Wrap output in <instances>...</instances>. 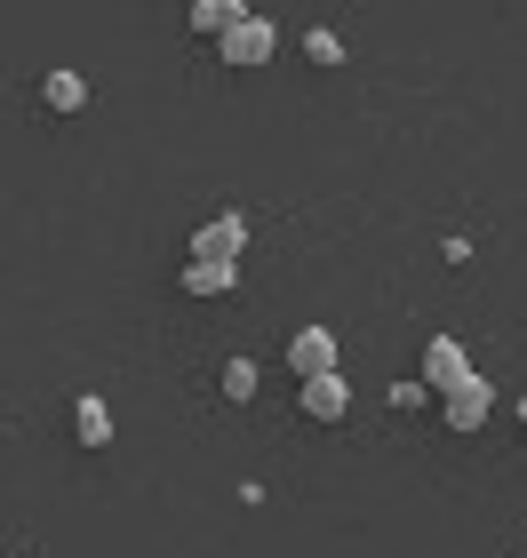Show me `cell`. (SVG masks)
I'll return each mask as SVG.
<instances>
[{"label":"cell","instance_id":"obj_1","mask_svg":"<svg viewBox=\"0 0 527 558\" xmlns=\"http://www.w3.org/2000/svg\"><path fill=\"white\" fill-rule=\"evenodd\" d=\"M272 48H280V33H272V16H256V9H248V16L232 24V33L216 40V57L232 64V72H256V64H272Z\"/></svg>","mask_w":527,"mask_h":558},{"label":"cell","instance_id":"obj_2","mask_svg":"<svg viewBox=\"0 0 527 558\" xmlns=\"http://www.w3.org/2000/svg\"><path fill=\"white\" fill-rule=\"evenodd\" d=\"M471 375H480V367L464 360L456 336H432V343H423V391H432V399H447L456 384H471Z\"/></svg>","mask_w":527,"mask_h":558},{"label":"cell","instance_id":"obj_3","mask_svg":"<svg viewBox=\"0 0 527 558\" xmlns=\"http://www.w3.org/2000/svg\"><path fill=\"white\" fill-rule=\"evenodd\" d=\"M240 247H248V223L224 208V216H208L192 232V264H240Z\"/></svg>","mask_w":527,"mask_h":558},{"label":"cell","instance_id":"obj_4","mask_svg":"<svg viewBox=\"0 0 527 558\" xmlns=\"http://www.w3.org/2000/svg\"><path fill=\"white\" fill-rule=\"evenodd\" d=\"M488 415H495V384H488V375H471V384H456L440 399V423L447 430H480Z\"/></svg>","mask_w":527,"mask_h":558},{"label":"cell","instance_id":"obj_5","mask_svg":"<svg viewBox=\"0 0 527 558\" xmlns=\"http://www.w3.org/2000/svg\"><path fill=\"white\" fill-rule=\"evenodd\" d=\"M288 367H296V384L336 375V327H296V336H288Z\"/></svg>","mask_w":527,"mask_h":558},{"label":"cell","instance_id":"obj_6","mask_svg":"<svg viewBox=\"0 0 527 558\" xmlns=\"http://www.w3.org/2000/svg\"><path fill=\"white\" fill-rule=\"evenodd\" d=\"M296 408H304V423H344V415H351V384H344V367H336V375H312V384L296 391Z\"/></svg>","mask_w":527,"mask_h":558},{"label":"cell","instance_id":"obj_7","mask_svg":"<svg viewBox=\"0 0 527 558\" xmlns=\"http://www.w3.org/2000/svg\"><path fill=\"white\" fill-rule=\"evenodd\" d=\"M248 9H240V0H192V9H184V24H192V33L200 40H224V33H232V24H240Z\"/></svg>","mask_w":527,"mask_h":558},{"label":"cell","instance_id":"obj_8","mask_svg":"<svg viewBox=\"0 0 527 558\" xmlns=\"http://www.w3.org/2000/svg\"><path fill=\"white\" fill-rule=\"evenodd\" d=\"M72 439H81V447H105V439H112V408H105L96 391L72 399Z\"/></svg>","mask_w":527,"mask_h":558},{"label":"cell","instance_id":"obj_9","mask_svg":"<svg viewBox=\"0 0 527 558\" xmlns=\"http://www.w3.org/2000/svg\"><path fill=\"white\" fill-rule=\"evenodd\" d=\"M40 105H48V112H81V105H88V81H81L72 64H57V72L40 81Z\"/></svg>","mask_w":527,"mask_h":558},{"label":"cell","instance_id":"obj_10","mask_svg":"<svg viewBox=\"0 0 527 558\" xmlns=\"http://www.w3.org/2000/svg\"><path fill=\"white\" fill-rule=\"evenodd\" d=\"M216 391L232 399V408H248V399L264 391V367H256V360H240V351H232V360H224V375H216Z\"/></svg>","mask_w":527,"mask_h":558},{"label":"cell","instance_id":"obj_11","mask_svg":"<svg viewBox=\"0 0 527 558\" xmlns=\"http://www.w3.org/2000/svg\"><path fill=\"white\" fill-rule=\"evenodd\" d=\"M240 264H184V295H232Z\"/></svg>","mask_w":527,"mask_h":558},{"label":"cell","instance_id":"obj_12","mask_svg":"<svg viewBox=\"0 0 527 558\" xmlns=\"http://www.w3.org/2000/svg\"><path fill=\"white\" fill-rule=\"evenodd\" d=\"M304 57H312V64H344V40L320 24V33H304Z\"/></svg>","mask_w":527,"mask_h":558},{"label":"cell","instance_id":"obj_13","mask_svg":"<svg viewBox=\"0 0 527 558\" xmlns=\"http://www.w3.org/2000/svg\"><path fill=\"white\" fill-rule=\"evenodd\" d=\"M423 399H432V391H423V375H416V384H392V415H416Z\"/></svg>","mask_w":527,"mask_h":558},{"label":"cell","instance_id":"obj_14","mask_svg":"<svg viewBox=\"0 0 527 558\" xmlns=\"http://www.w3.org/2000/svg\"><path fill=\"white\" fill-rule=\"evenodd\" d=\"M519 430H527V399H519Z\"/></svg>","mask_w":527,"mask_h":558},{"label":"cell","instance_id":"obj_15","mask_svg":"<svg viewBox=\"0 0 527 558\" xmlns=\"http://www.w3.org/2000/svg\"><path fill=\"white\" fill-rule=\"evenodd\" d=\"M0 558H16V550H0Z\"/></svg>","mask_w":527,"mask_h":558}]
</instances>
